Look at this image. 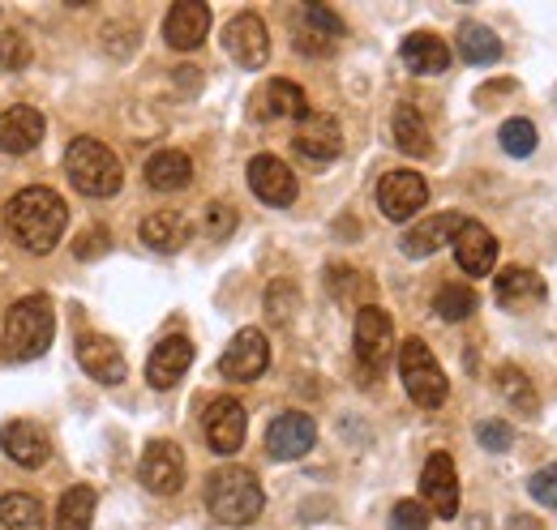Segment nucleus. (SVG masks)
<instances>
[{"mask_svg": "<svg viewBox=\"0 0 557 530\" xmlns=\"http://www.w3.org/2000/svg\"><path fill=\"white\" fill-rule=\"evenodd\" d=\"M4 223H9V236L26 253L48 257L61 244L65 227H70V205L61 201V193H52L44 185H30V189L13 193V201L4 205Z\"/></svg>", "mask_w": 557, "mask_h": 530, "instance_id": "f257e3e1", "label": "nucleus"}, {"mask_svg": "<svg viewBox=\"0 0 557 530\" xmlns=\"http://www.w3.org/2000/svg\"><path fill=\"white\" fill-rule=\"evenodd\" d=\"M267 505V492L253 470L245 466H219L207 479V509L223 527H249Z\"/></svg>", "mask_w": 557, "mask_h": 530, "instance_id": "f03ea898", "label": "nucleus"}, {"mask_svg": "<svg viewBox=\"0 0 557 530\" xmlns=\"http://www.w3.org/2000/svg\"><path fill=\"white\" fill-rule=\"evenodd\" d=\"M52 333H57L52 300L48 295H22L4 317V359H13V364L39 359L52 346Z\"/></svg>", "mask_w": 557, "mask_h": 530, "instance_id": "7ed1b4c3", "label": "nucleus"}, {"mask_svg": "<svg viewBox=\"0 0 557 530\" xmlns=\"http://www.w3.org/2000/svg\"><path fill=\"white\" fill-rule=\"evenodd\" d=\"M65 176L82 198H112L125 185L121 159L95 137H73L70 150H65Z\"/></svg>", "mask_w": 557, "mask_h": 530, "instance_id": "20e7f679", "label": "nucleus"}, {"mask_svg": "<svg viewBox=\"0 0 557 530\" xmlns=\"http://www.w3.org/2000/svg\"><path fill=\"white\" fill-rule=\"evenodd\" d=\"M399 377H404V390L417 406H442L450 386H446V373L442 364L433 359V351L424 346V338H404L399 346Z\"/></svg>", "mask_w": 557, "mask_h": 530, "instance_id": "39448f33", "label": "nucleus"}, {"mask_svg": "<svg viewBox=\"0 0 557 530\" xmlns=\"http://www.w3.org/2000/svg\"><path fill=\"white\" fill-rule=\"evenodd\" d=\"M424 205H429V185H424L420 172L399 167V172H386V176L377 180V210H382L391 223L417 218Z\"/></svg>", "mask_w": 557, "mask_h": 530, "instance_id": "423d86ee", "label": "nucleus"}, {"mask_svg": "<svg viewBox=\"0 0 557 530\" xmlns=\"http://www.w3.org/2000/svg\"><path fill=\"white\" fill-rule=\"evenodd\" d=\"M267 368H271V342L262 330H240L227 342V351L219 355V377L240 381V386L258 381Z\"/></svg>", "mask_w": 557, "mask_h": 530, "instance_id": "0eeeda50", "label": "nucleus"}, {"mask_svg": "<svg viewBox=\"0 0 557 530\" xmlns=\"http://www.w3.org/2000/svg\"><path fill=\"white\" fill-rule=\"evenodd\" d=\"M223 48L240 68H262L271 61V35L258 13H236L223 26Z\"/></svg>", "mask_w": 557, "mask_h": 530, "instance_id": "6e6552de", "label": "nucleus"}, {"mask_svg": "<svg viewBox=\"0 0 557 530\" xmlns=\"http://www.w3.org/2000/svg\"><path fill=\"white\" fill-rule=\"evenodd\" d=\"M391 346H395L391 313L377 308V304H364V308L356 313V359H360L369 373H382V364L391 359Z\"/></svg>", "mask_w": 557, "mask_h": 530, "instance_id": "1a4fd4ad", "label": "nucleus"}, {"mask_svg": "<svg viewBox=\"0 0 557 530\" xmlns=\"http://www.w3.org/2000/svg\"><path fill=\"white\" fill-rule=\"evenodd\" d=\"M420 505L437 518H459V475H455V463L450 454H433L424 470H420Z\"/></svg>", "mask_w": 557, "mask_h": 530, "instance_id": "9d476101", "label": "nucleus"}, {"mask_svg": "<svg viewBox=\"0 0 557 530\" xmlns=\"http://www.w3.org/2000/svg\"><path fill=\"white\" fill-rule=\"evenodd\" d=\"M202 432H207V445L214 454H236L245 445V432H249V415L236 398H214L202 415Z\"/></svg>", "mask_w": 557, "mask_h": 530, "instance_id": "9b49d317", "label": "nucleus"}, {"mask_svg": "<svg viewBox=\"0 0 557 530\" xmlns=\"http://www.w3.org/2000/svg\"><path fill=\"white\" fill-rule=\"evenodd\" d=\"M318 445V424L305 411H283L267 428V454L278 463H296Z\"/></svg>", "mask_w": 557, "mask_h": 530, "instance_id": "f8f14e48", "label": "nucleus"}, {"mask_svg": "<svg viewBox=\"0 0 557 530\" xmlns=\"http://www.w3.org/2000/svg\"><path fill=\"white\" fill-rule=\"evenodd\" d=\"M138 475L154 496H176V492L185 488V454H181V445H172V441H150L146 454H141Z\"/></svg>", "mask_w": 557, "mask_h": 530, "instance_id": "ddd939ff", "label": "nucleus"}, {"mask_svg": "<svg viewBox=\"0 0 557 530\" xmlns=\"http://www.w3.org/2000/svg\"><path fill=\"white\" fill-rule=\"evenodd\" d=\"M210 35V9L202 0H176L163 17V39L176 52H198Z\"/></svg>", "mask_w": 557, "mask_h": 530, "instance_id": "4468645a", "label": "nucleus"}, {"mask_svg": "<svg viewBox=\"0 0 557 530\" xmlns=\"http://www.w3.org/2000/svg\"><path fill=\"white\" fill-rule=\"evenodd\" d=\"M77 364L86 368V377H95L99 386H121L125 381V355L108 333H82L77 338Z\"/></svg>", "mask_w": 557, "mask_h": 530, "instance_id": "2eb2a0df", "label": "nucleus"}, {"mask_svg": "<svg viewBox=\"0 0 557 530\" xmlns=\"http://www.w3.org/2000/svg\"><path fill=\"white\" fill-rule=\"evenodd\" d=\"M249 189H253V198L267 201V205H292L296 201V176L287 172V163L275 159V154H258V159H249Z\"/></svg>", "mask_w": 557, "mask_h": 530, "instance_id": "dca6fc26", "label": "nucleus"}, {"mask_svg": "<svg viewBox=\"0 0 557 530\" xmlns=\"http://www.w3.org/2000/svg\"><path fill=\"white\" fill-rule=\"evenodd\" d=\"M296 150L305 154V159H313V163H331V159H339V150H344V129H339V121L335 116H326V112H309L300 125H296Z\"/></svg>", "mask_w": 557, "mask_h": 530, "instance_id": "f3484780", "label": "nucleus"}, {"mask_svg": "<svg viewBox=\"0 0 557 530\" xmlns=\"http://www.w3.org/2000/svg\"><path fill=\"white\" fill-rule=\"evenodd\" d=\"M189 364H194V342H189L185 333H172V338H163V342L150 351V359H146V381H150L154 390H172V386L189 373Z\"/></svg>", "mask_w": 557, "mask_h": 530, "instance_id": "a211bd4d", "label": "nucleus"}, {"mask_svg": "<svg viewBox=\"0 0 557 530\" xmlns=\"http://www.w3.org/2000/svg\"><path fill=\"white\" fill-rule=\"evenodd\" d=\"M493 295H497V304L506 313H528L532 304L545 300V278L536 269H528V265H506L497 274V282H493Z\"/></svg>", "mask_w": 557, "mask_h": 530, "instance_id": "6ab92c4d", "label": "nucleus"}, {"mask_svg": "<svg viewBox=\"0 0 557 530\" xmlns=\"http://www.w3.org/2000/svg\"><path fill=\"white\" fill-rule=\"evenodd\" d=\"M0 450H4L17 466H30V470H35V466L48 463L52 441H48V432H44L39 424H30V419H13V424L0 428Z\"/></svg>", "mask_w": 557, "mask_h": 530, "instance_id": "aec40b11", "label": "nucleus"}, {"mask_svg": "<svg viewBox=\"0 0 557 530\" xmlns=\"http://www.w3.org/2000/svg\"><path fill=\"white\" fill-rule=\"evenodd\" d=\"M44 129H48L44 112L22 108V103L4 108L0 112V154H30L44 141Z\"/></svg>", "mask_w": 557, "mask_h": 530, "instance_id": "412c9836", "label": "nucleus"}, {"mask_svg": "<svg viewBox=\"0 0 557 530\" xmlns=\"http://www.w3.org/2000/svg\"><path fill=\"white\" fill-rule=\"evenodd\" d=\"M463 214H433V218H424V223H417L404 240H399V249L408 253V257H433L437 249H446V244H455V236L463 231Z\"/></svg>", "mask_w": 557, "mask_h": 530, "instance_id": "4be33fe9", "label": "nucleus"}, {"mask_svg": "<svg viewBox=\"0 0 557 530\" xmlns=\"http://www.w3.org/2000/svg\"><path fill=\"white\" fill-rule=\"evenodd\" d=\"M253 116L258 121H305L309 116V99H305V90L296 86V81H267L262 90H258V99H253Z\"/></svg>", "mask_w": 557, "mask_h": 530, "instance_id": "5701e85b", "label": "nucleus"}, {"mask_svg": "<svg viewBox=\"0 0 557 530\" xmlns=\"http://www.w3.org/2000/svg\"><path fill=\"white\" fill-rule=\"evenodd\" d=\"M455 257H459V269L472 274V278H485L493 274V262H497V240L485 223H463V231L455 236Z\"/></svg>", "mask_w": 557, "mask_h": 530, "instance_id": "b1692460", "label": "nucleus"}, {"mask_svg": "<svg viewBox=\"0 0 557 530\" xmlns=\"http://www.w3.org/2000/svg\"><path fill=\"white\" fill-rule=\"evenodd\" d=\"M138 236H141V244L154 249V253H181V249L189 244L194 227H189V218H185L181 210H154L150 218H141Z\"/></svg>", "mask_w": 557, "mask_h": 530, "instance_id": "393cba45", "label": "nucleus"}, {"mask_svg": "<svg viewBox=\"0 0 557 530\" xmlns=\"http://www.w3.org/2000/svg\"><path fill=\"white\" fill-rule=\"evenodd\" d=\"M189 180H194L189 154H181V150H159V154L146 159V185H150L154 193H181V189H189Z\"/></svg>", "mask_w": 557, "mask_h": 530, "instance_id": "a878e982", "label": "nucleus"}, {"mask_svg": "<svg viewBox=\"0 0 557 530\" xmlns=\"http://www.w3.org/2000/svg\"><path fill=\"white\" fill-rule=\"evenodd\" d=\"M399 56H404V65L412 68V73H420V77H433V73H446V68H450V48H446L437 35H429V30L408 35L404 48H399Z\"/></svg>", "mask_w": 557, "mask_h": 530, "instance_id": "bb28decb", "label": "nucleus"}, {"mask_svg": "<svg viewBox=\"0 0 557 530\" xmlns=\"http://www.w3.org/2000/svg\"><path fill=\"white\" fill-rule=\"evenodd\" d=\"M391 132H395V146L412 159H424L433 150V137H429V125L417 112V103H399L395 108V121H391Z\"/></svg>", "mask_w": 557, "mask_h": 530, "instance_id": "cd10ccee", "label": "nucleus"}, {"mask_svg": "<svg viewBox=\"0 0 557 530\" xmlns=\"http://www.w3.org/2000/svg\"><path fill=\"white\" fill-rule=\"evenodd\" d=\"M459 56L468 65H493V61H502V39L481 22H463L459 26Z\"/></svg>", "mask_w": 557, "mask_h": 530, "instance_id": "c85d7f7f", "label": "nucleus"}, {"mask_svg": "<svg viewBox=\"0 0 557 530\" xmlns=\"http://www.w3.org/2000/svg\"><path fill=\"white\" fill-rule=\"evenodd\" d=\"M0 527L4 530H44V505L30 492H4L0 496Z\"/></svg>", "mask_w": 557, "mask_h": 530, "instance_id": "c756f323", "label": "nucleus"}, {"mask_svg": "<svg viewBox=\"0 0 557 530\" xmlns=\"http://www.w3.org/2000/svg\"><path fill=\"white\" fill-rule=\"evenodd\" d=\"M95 522V488L77 483L57 505V530H90Z\"/></svg>", "mask_w": 557, "mask_h": 530, "instance_id": "7c9ffc66", "label": "nucleus"}, {"mask_svg": "<svg viewBox=\"0 0 557 530\" xmlns=\"http://www.w3.org/2000/svg\"><path fill=\"white\" fill-rule=\"evenodd\" d=\"M497 390L506 394V402L519 411V415H536L541 411V398L532 390V381H528V373L519 368V364H506V368H497Z\"/></svg>", "mask_w": 557, "mask_h": 530, "instance_id": "2f4dec72", "label": "nucleus"}, {"mask_svg": "<svg viewBox=\"0 0 557 530\" xmlns=\"http://www.w3.org/2000/svg\"><path fill=\"white\" fill-rule=\"evenodd\" d=\"M326 282H331V291H335L344 304H356V300H360V308H364L369 295H373V282H369L360 269H351V265H331Z\"/></svg>", "mask_w": 557, "mask_h": 530, "instance_id": "473e14b6", "label": "nucleus"}, {"mask_svg": "<svg viewBox=\"0 0 557 530\" xmlns=\"http://www.w3.org/2000/svg\"><path fill=\"white\" fill-rule=\"evenodd\" d=\"M433 308H437V317H442V321H468V317L476 313V291H472V287L450 282V287H442V291H437Z\"/></svg>", "mask_w": 557, "mask_h": 530, "instance_id": "72a5a7b5", "label": "nucleus"}, {"mask_svg": "<svg viewBox=\"0 0 557 530\" xmlns=\"http://www.w3.org/2000/svg\"><path fill=\"white\" fill-rule=\"evenodd\" d=\"M497 141H502V150L510 154V159H528L532 150H536V125L532 121H506L502 132H497Z\"/></svg>", "mask_w": 557, "mask_h": 530, "instance_id": "f704fd0d", "label": "nucleus"}, {"mask_svg": "<svg viewBox=\"0 0 557 530\" xmlns=\"http://www.w3.org/2000/svg\"><path fill=\"white\" fill-rule=\"evenodd\" d=\"M300 22H305L300 30L318 35V39H331V43L344 35V22H339V17H335L326 4H305V9H300Z\"/></svg>", "mask_w": 557, "mask_h": 530, "instance_id": "c9c22d12", "label": "nucleus"}, {"mask_svg": "<svg viewBox=\"0 0 557 530\" xmlns=\"http://www.w3.org/2000/svg\"><path fill=\"white\" fill-rule=\"evenodd\" d=\"M296 308H300V291H296L292 282H275V287L267 291V317H271L275 326H287V321L296 317Z\"/></svg>", "mask_w": 557, "mask_h": 530, "instance_id": "e433bc0d", "label": "nucleus"}, {"mask_svg": "<svg viewBox=\"0 0 557 530\" xmlns=\"http://www.w3.org/2000/svg\"><path fill=\"white\" fill-rule=\"evenodd\" d=\"M30 65V43H26V35H17V30H0V68L4 73H17V68Z\"/></svg>", "mask_w": 557, "mask_h": 530, "instance_id": "4c0bfd02", "label": "nucleus"}, {"mask_svg": "<svg viewBox=\"0 0 557 530\" xmlns=\"http://www.w3.org/2000/svg\"><path fill=\"white\" fill-rule=\"evenodd\" d=\"M528 492H532V501H541L545 509H557V463L541 466V470L528 479Z\"/></svg>", "mask_w": 557, "mask_h": 530, "instance_id": "58836bf2", "label": "nucleus"}, {"mask_svg": "<svg viewBox=\"0 0 557 530\" xmlns=\"http://www.w3.org/2000/svg\"><path fill=\"white\" fill-rule=\"evenodd\" d=\"M207 231L210 240H227L236 231V210L227 201H210L207 205Z\"/></svg>", "mask_w": 557, "mask_h": 530, "instance_id": "ea45409f", "label": "nucleus"}, {"mask_svg": "<svg viewBox=\"0 0 557 530\" xmlns=\"http://www.w3.org/2000/svg\"><path fill=\"white\" fill-rule=\"evenodd\" d=\"M429 527V509L420 501H399L391 509V530H424Z\"/></svg>", "mask_w": 557, "mask_h": 530, "instance_id": "a19ab883", "label": "nucleus"}, {"mask_svg": "<svg viewBox=\"0 0 557 530\" xmlns=\"http://www.w3.org/2000/svg\"><path fill=\"white\" fill-rule=\"evenodd\" d=\"M476 441L485 445L488 454H502V450H510L515 432H510V424H506V419H485V424L476 428Z\"/></svg>", "mask_w": 557, "mask_h": 530, "instance_id": "79ce46f5", "label": "nucleus"}, {"mask_svg": "<svg viewBox=\"0 0 557 530\" xmlns=\"http://www.w3.org/2000/svg\"><path fill=\"white\" fill-rule=\"evenodd\" d=\"M73 253H77V262H90V257H103L108 253V227H90L77 244H73Z\"/></svg>", "mask_w": 557, "mask_h": 530, "instance_id": "37998d69", "label": "nucleus"}, {"mask_svg": "<svg viewBox=\"0 0 557 530\" xmlns=\"http://www.w3.org/2000/svg\"><path fill=\"white\" fill-rule=\"evenodd\" d=\"M510 530H541V522H532V518L519 514V518H510Z\"/></svg>", "mask_w": 557, "mask_h": 530, "instance_id": "c03bdc74", "label": "nucleus"}]
</instances>
